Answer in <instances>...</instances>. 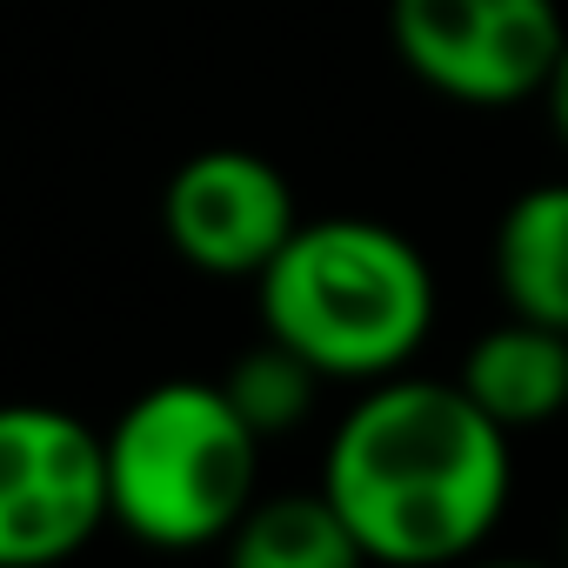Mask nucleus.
Wrapping results in <instances>:
<instances>
[{
	"label": "nucleus",
	"instance_id": "nucleus-11",
	"mask_svg": "<svg viewBox=\"0 0 568 568\" xmlns=\"http://www.w3.org/2000/svg\"><path fill=\"white\" fill-rule=\"evenodd\" d=\"M535 101L548 108V121H555V134H561V148H568V41H561V54H555V68H548V81H541Z\"/></svg>",
	"mask_w": 568,
	"mask_h": 568
},
{
	"label": "nucleus",
	"instance_id": "nucleus-6",
	"mask_svg": "<svg viewBox=\"0 0 568 568\" xmlns=\"http://www.w3.org/2000/svg\"><path fill=\"white\" fill-rule=\"evenodd\" d=\"M295 187L274 161L247 154V148H207L194 161L174 168L168 194H161V227L168 247L221 281L261 274L281 241L295 234Z\"/></svg>",
	"mask_w": 568,
	"mask_h": 568
},
{
	"label": "nucleus",
	"instance_id": "nucleus-8",
	"mask_svg": "<svg viewBox=\"0 0 568 568\" xmlns=\"http://www.w3.org/2000/svg\"><path fill=\"white\" fill-rule=\"evenodd\" d=\"M495 281L508 315L568 328V181H541L501 214Z\"/></svg>",
	"mask_w": 568,
	"mask_h": 568
},
{
	"label": "nucleus",
	"instance_id": "nucleus-1",
	"mask_svg": "<svg viewBox=\"0 0 568 568\" xmlns=\"http://www.w3.org/2000/svg\"><path fill=\"white\" fill-rule=\"evenodd\" d=\"M508 428L462 382L382 375L342 415L322 495L368 561H455L488 541L508 508Z\"/></svg>",
	"mask_w": 568,
	"mask_h": 568
},
{
	"label": "nucleus",
	"instance_id": "nucleus-2",
	"mask_svg": "<svg viewBox=\"0 0 568 568\" xmlns=\"http://www.w3.org/2000/svg\"><path fill=\"white\" fill-rule=\"evenodd\" d=\"M261 281V328L322 382H382L435 328V274L408 234L362 214L295 221Z\"/></svg>",
	"mask_w": 568,
	"mask_h": 568
},
{
	"label": "nucleus",
	"instance_id": "nucleus-3",
	"mask_svg": "<svg viewBox=\"0 0 568 568\" xmlns=\"http://www.w3.org/2000/svg\"><path fill=\"white\" fill-rule=\"evenodd\" d=\"M108 521L148 548L227 541L261 481V435L221 382H154L101 435Z\"/></svg>",
	"mask_w": 568,
	"mask_h": 568
},
{
	"label": "nucleus",
	"instance_id": "nucleus-10",
	"mask_svg": "<svg viewBox=\"0 0 568 568\" xmlns=\"http://www.w3.org/2000/svg\"><path fill=\"white\" fill-rule=\"evenodd\" d=\"M221 388H227V402L254 422V435L267 442V435H281V428H295L308 408H315V388H322V375L295 355V348H281L274 335L261 342V348H247L227 375H221Z\"/></svg>",
	"mask_w": 568,
	"mask_h": 568
},
{
	"label": "nucleus",
	"instance_id": "nucleus-7",
	"mask_svg": "<svg viewBox=\"0 0 568 568\" xmlns=\"http://www.w3.org/2000/svg\"><path fill=\"white\" fill-rule=\"evenodd\" d=\"M462 388H468L475 408H481L488 422H501L508 435L548 428L555 415H568V328L508 315L501 328H488V335L468 348Z\"/></svg>",
	"mask_w": 568,
	"mask_h": 568
},
{
	"label": "nucleus",
	"instance_id": "nucleus-4",
	"mask_svg": "<svg viewBox=\"0 0 568 568\" xmlns=\"http://www.w3.org/2000/svg\"><path fill=\"white\" fill-rule=\"evenodd\" d=\"M388 34L408 74L462 108L535 101L568 41L555 0H388Z\"/></svg>",
	"mask_w": 568,
	"mask_h": 568
},
{
	"label": "nucleus",
	"instance_id": "nucleus-5",
	"mask_svg": "<svg viewBox=\"0 0 568 568\" xmlns=\"http://www.w3.org/2000/svg\"><path fill=\"white\" fill-rule=\"evenodd\" d=\"M108 528V448L48 402L0 408V568H48Z\"/></svg>",
	"mask_w": 568,
	"mask_h": 568
},
{
	"label": "nucleus",
	"instance_id": "nucleus-9",
	"mask_svg": "<svg viewBox=\"0 0 568 568\" xmlns=\"http://www.w3.org/2000/svg\"><path fill=\"white\" fill-rule=\"evenodd\" d=\"M227 548H234L241 568H348V561H362L348 521L335 515V501L322 488L267 495V501L254 495L247 515L234 521Z\"/></svg>",
	"mask_w": 568,
	"mask_h": 568
}]
</instances>
